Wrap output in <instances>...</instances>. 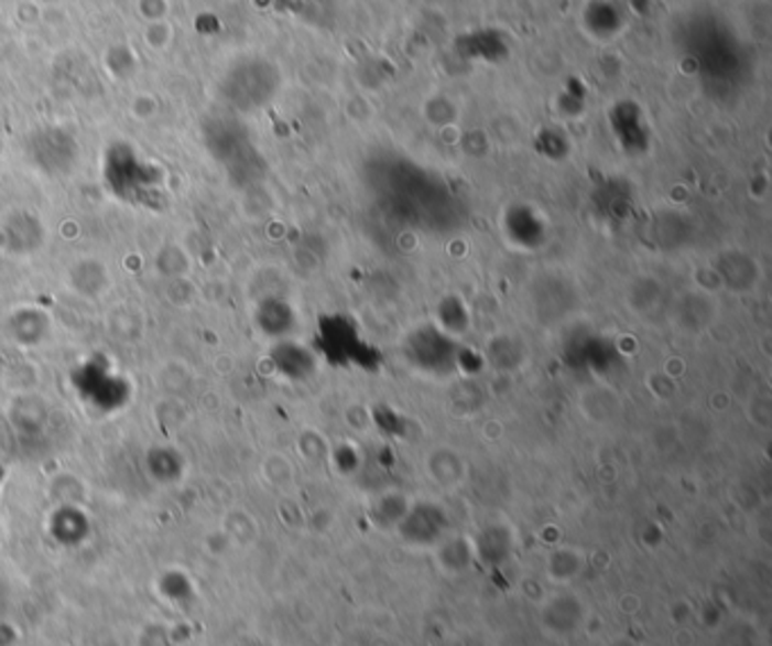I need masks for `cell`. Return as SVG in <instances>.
I'll list each match as a JSON object with an SVG mask.
<instances>
[{
  "instance_id": "cell-1",
  "label": "cell",
  "mask_w": 772,
  "mask_h": 646,
  "mask_svg": "<svg viewBox=\"0 0 772 646\" xmlns=\"http://www.w3.org/2000/svg\"><path fill=\"white\" fill-rule=\"evenodd\" d=\"M587 620L585 601L576 592H555L540 603V624L553 637H568Z\"/></svg>"
},
{
  "instance_id": "cell-2",
  "label": "cell",
  "mask_w": 772,
  "mask_h": 646,
  "mask_svg": "<svg viewBox=\"0 0 772 646\" xmlns=\"http://www.w3.org/2000/svg\"><path fill=\"white\" fill-rule=\"evenodd\" d=\"M583 568V562L578 558V553H574V549H562L555 551L548 560V574L555 583H568L574 577H578Z\"/></svg>"
},
{
  "instance_id": "cell-3",
  "label": "cell",
  "mask_w": 772,
  "mask_h": 646,
  "mask_svg": "<svg viewBox=\"0 0 772 646\" xmlns=\"http://www.w3.org/2000/svg\"><path fill=\"white\" fill-rule=\"evenodd\" d=\"M609 646H639V644L632 642V639H615Z\"/></svg>"
}]
</instances>
